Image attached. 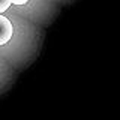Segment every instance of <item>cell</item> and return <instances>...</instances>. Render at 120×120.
<instances>
[{"mask_svg":"<svg viewBox=\"0 0 120 120\" xmlns=\"http://www.w3.org/2000/svg\"><path fill=\"white\" fill-rule=\"evenodd\" d=\"M29 0H12V5H18V6H21V5H26Z\"/></svg>","mask_w":120,"mask_h":120,"instance_id":"3","label":"cell"},{"mask_svg":"<svg viewBox=\"0 0 120 120\" xmlns=\"http://www.w3.org/2000/svg\"><path fill=\"white\" fill-rule=\"evenodd\" d=\"M11 5H12V0H0V14L6 12Z\"/></svg>","mask_w":120,"mask_h":120,"instance_id":"2","label":"cell"},{"mask_svg":"<svg viewBox=\"0 0 120 120\" xmlns=\"http://www.w3.org/2000/svg\"><path fill=\"white\" fill-rule=\"evenodd\" d=\"M12 33H14L12 22L0 14V45H5L6 42H9V39L12 38Z\"/></svg>","mask_w":120,"mask_h":120,"instance_id":"1","label":"cell"}]
</instances>
